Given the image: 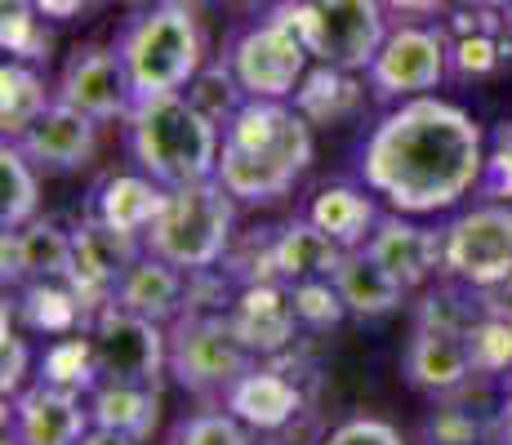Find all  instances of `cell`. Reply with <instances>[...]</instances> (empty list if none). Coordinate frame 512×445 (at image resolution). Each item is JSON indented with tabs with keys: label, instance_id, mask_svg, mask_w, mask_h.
I'll return each mask as SVG.
<instances>
[{
	"label": "cell",
	"instance_id": "obj_19",
	"mask_svg": "<svg viewBox=\"0 0 512 445\" xmlns=\"http://www.w3.org/2000/svg\"><path fill=\"white\" fill-rule=\"evenodd\" d=\"M236 334L245 339V348L254 356H272L281 352L285 343L294 339V325H299V312H294V294L281 290L277 281H254L245 285V294L236 299V308L228 312Z\"/></svg>",
	"mask_w": 512,
	"mask_h": 445
},
{
	"label": "cell",
	"instance_id": "obj_42",
	"mask_svg": "<svg viewBox=\"0 0 512 445\" xmlns=\"http://www.w3.org/2000/svg\"><path fill=\"white\" fill-rule=\"evenodd\" d=\"M508 18H512V9H508Z\"/></svg>",
	"mask_w": 512,
	"mask_h": 445
},
{
	"label": "cell",
	"instance_id": "obj_6",
	"mask_svg": "<svg viewBox=\"0 0 512 445\" xmlns=\"http://www.w3.org/2000/svg\"><path fill=\"white\" fill-rule=\"evenodd\" d=\"M299 23L312 63L339 72H370L374 54L388 41V0H294L281 5Z\"/></svg>",
	"mask_w": 512,
	"mask_h": 445
},
{
	"label": "cell",
	"instance_id": "obj_8",
	"mask_svg": "<svg viewBox=\"0 0 512 445\" xmlns=\"http://www.w3.org/2000/svg\"><path fill=\"white\" fill-rule=\"evenodd\" d=\"M254 365H259V356L245 348L232 316L223 312H187L170 330V374L196 397L228 392Z\"/></svg>",
	"mask_w": 512,
	"mask_h": 445
},
{
	"label": "cell",
	"instance_id": "obj_28",
	"mask_svg": "<svg viewBox=\"0 0 512 445\" xmlns=\"http://www.w3.org/2000/svg\"><path fill=\"white\" fill-rule=\"evenodd\" d=\"M58 94H49L45 81L27 63H5L0 67V130L5 138H18L36 116L54 103Z\"/></svg>",
	"mask_w": 512,
	"mask_h": 445
},
{
	"label": "cell",
	"instance_id": "obj_13",
	"mask_svg": "<svg viewBox=\"0 0 512 445\" xmlns=\"http://www.w3.org/2000/svg\"><path fill=\"white\" fill-rule=\"evenodd\" d=\"M94 428L90 401L63 383H32L14 397L9 410V437L14 445H81V437Z\"/></svg>",
	"mask_w": 512,
	"mask_h": 445
},
{
	"label": "cell",
	"instance_id": "obj_10",
	"mask_svg": "<svg viewBox=\"0 0 512 445\" xmlns=\"http://www.w3.org/2000/svg\"><path fill=\"white\" fill-rule=\"evenodd\" d=\"M441 245H446L441 272L450 281L468 285V290H495V285L512 281V205L486 201L459 214L441 232Z\"/></svg>",
	"mask_w": 512,
	"mask_h": 445
},
{
	"label": "cell",
	"instance_id": "obj_39",
	"mask_svg": "<svg viewBox=\"0 0 512 445\" xmlns=\"http://www.w3.org/2000/svg\"><path fill=\"white\" fill-rule=\"evenodd\" d=\"M392 9H401V14H432L437 5H446V0H388Z\"/></svg>",
	"mask_w": 512,
	"mask_h": 445
},
{
	"label": "cell",
	"instance_id": "obj_27",
	"mask_svg": "<svg viewBox=\"0 0 512 445\" xmlns=\"http://www.w3.org/2000/svg\"><path fill=\"white\" fill-rule=\"evenodd\" d=\"M36 205H41V178L36 165L23 156V147L9 143L0 147V227L18 232L36 219Z\"/></svg>",
	"mask_w": 512,
	"mask_h": 445
},
{
	"label": "cell",
	"instance_id": "obj_23",
	"mask_svg": "<svg viewBox=\"0 0 512 445\" xmlns=\"http://www.w3.org/2000/svg\"><path fill=\"white\" fill-rule=\"evenodd\" d=\"M343 245L326 236L317 223L303 214V219H294L285 232L272 241V267H277V281H317V276H334L343 263Z\"/></svg>",
	"mask_w": 512,
	"mask_h": 445
},
{
	"label": "cell",
	"instance_id": "obj_24",
	"mask_svg": "<svg viewBox=\"0 0 512 445\" xmlns=\"http://www.w3.org/2000/svg\"><path fill=\"white\" fill-rule=\"evenodd\" d=\"M308 219L326 236H334L343 250H361V245L370 241L374 223H379V205H374L370 187L361 192V187L334 183V187H321L308 201Z\"/></svg>",
	"mask_w": 512,
	"mask_h": 445
},
{
	"label": "cell",
	"instance_id": "obj_29",
	"mask_svg": "<svg viewBox=\"0 0 512 445\" xmlns=\"http://www.w3.org/2000/svg\"><path fill=\"white\" fill-rule=\"evenodd\" d=\"M348 76L352 72H339V67L317 63L308 76H303V85L294 89V107H299L312 125H317V121H334V116L348 112L352 98H357V89H352Z\"/></svg>",
	"mask_w": 512,
	"mask_h": 445
},
{
	"label": "cell",
	"instance_id": "obj_25",
	"mask_svg": "<svg viewBox=\"0 0 512 445\" xmlns=\"http://www.w3.org/2000/svg\"><path fill=\"white\" fill-rule=\"evenodd\" d=\"M161 205H165V187L139 170V174H116V178H107V183L94 192V205H90V210L98 214V219H107L112 227H121V232L143 236L147 227L156 223Z\"/></svg>",
	"mask_w": 512,
	"mask_h": 445
},
{
	"label": "cell",
	"instance_id": "obj_33",
	"mask_svg": "<svg viewBox=\"0 0 512 445\" xmlns=\"http://www.w3.org/2000/svg\"><path fill=\"white\" fill-rule=\"evenodd\" d=\"M321 445H406V437H401L392 423H383V419H348V423H339V428L330 432Z\"/></svg>",
	"mask_w": 512,
	"mask_h": 445
},
{
	"label": "cell",
	"instance_id": "obj_15",
	"mask_svg": "<svg viewBox=\"0 0 512 445\" xmlns=\"http://www.w3.org/2000/svg\"><path fill=\"white\" fill-rule=\"evenodd\" d=\"M401 370H406L410 388L432 392V397L464 388L468 374L477 370L472 334L441 321H419L406 343V356H401Z\"/></svg>",
	"mask_w": 512,
	"mask_h": 445
},
{
	"label": "cell",
	"instance_id": "obj_31",
	"mask_svg": "<svg viewBox=\"0 0 512 445\" xmlns=\"http://www.w3.org/2000/svg\"><path fill=\"white\" fill-rule=\"evenodd\" d=\"M174 445H254L250 423H241L232 410H205L179 423Z\"/></svg>",
	"mask_w": 512,
	"mask_h": 445
},
{
	"label": "cell",
	"instance_id": "obj_38",
	"mask_svg": "<svg viewBox=\"0 0 512 445\" xmlns=\"http://www.w3.org/2000/svg\"><path fill=\"white\" fill-rule=\"evenodd\" d=\"M81 445H143V441L139 437H125V432H116V428H98V423H94V428L81 437Z\"/></svg>",
	"mask_w": 512,
	"mask_h": 445
},
{
	"label": "cell",
	"instance_id": "obj_16",
	"mask_svg": "<svg viewBox=\"0 0 512 445\" xmlns=\"http://www.w3.org/2000/svg\"><path fill=\"white\" fill-rule=\"evenodd\" d=\"M366 250L388 267L392 276H397L406 290H419L423 281H432V276L446 267V245H441V232H428V227L410 223V214H379V223H374Z\"/></svg>",
	"mask_w": 512,
	"mask_h": 445
},
{
	"label": "cell",
	"instance_id": "obj_37",
	"mask_svg": "<svg viewBox=\"0 0 512 445\" xmlns=\"http://www.w3.org/2000/svg\"><path fill=\"white\" fill-rule=\"evenodd\" d=\"M36 9H41V18H54V23H67V18H76L90 0H32Z\"/></svg>",
	"mask_w": 512,
	"mask_h": 445
},
{
	"label": "cell",
	"instance_id": "obj_17",
	"mask_svg": "<svg viewBox=\"0 0 512 445\" xmlns=\"http://www.w3.org/2000/svg\"><path fill=\"white\" fill-rule=\"evenodd\" d=\"M143 254H147L143 236L121 232V227H112L107 219H98V214L90 210L85 223L76 227V281H72V290L76 294L81 290L112 294V285L121 281Z\"/></svg>",
	"mask_w": 512,
	"mask_h": 445
},
{
	"label": "cell",
	"instance_id": "obj_34",
	"mask_svg": "<svg viewBox=\"0 0 512 445\" xmlns=\"http://www.w3.org/2000/svg\"><path fill=\"white\" fill-rule=\"evenodd\" d=\"M499 58H504V45H495V36H486V32L468 36V41H459L455 49H450V63H455L464 76H486V72H495Z\"/></svg>",
	"mask_w": 512,
	"mask_h": 445
},
{
	"label": "cell",
	"instance_id": "obj_40",
	"mask_svg": "<svg viewBox=\"0 0 512 445\" xmlns=\"http://www.w3.org/2000/svg\"><path fill=\"white\" fill-rule=\"evenodd\" d=\"M499 445H512V392L504 401V432H499Z\"/></svg>",
	"mask_w": 512,
	"mask_h": 445
},
{
	"label": "cell",
	"instance_id": "obj_36",
	"mask_svg": "<svg viewBox=\"0 0 512 445\" xmlns=\"http://www.w3.org/2000/svg\"><path fill=\"white\" fill-rule=\"evenodd\" d=\"M0 392L9 397H18L23 392V374H27V343L18 339L14 330H9V308H5V334H0Z\"/></svg>",
	"mask_w": 512,
	"mask_h": 445
},
{
	"label": "cell",
	"instance_id": "obj_26",
	"mask_svg": "<svg viewBox=\"0 0 512 445\" xmlns=\"http://www.w3.org/2000/svg\"><path fill=\"white\" fill-rule=\"evenodd\" d=\"M90 414L98 428H116V432H125V437L147 441L156 428V388L98 379L90 388Z\"/></svg>",
	"mask_w": 512,
	"mask_h": 445
},
{
	"label": "cell",
	"instance_id": "obj_32",
	"mask_svg": "<svg viewBox=\"0 0 512 445\" xmlns=\"http://www.w3.org/2000/svg\"><path fill=\"white\" fill-rule=\"evenodd\" d=\"M0 45L5 54H18V58H41V9L32 0H0Z\"/></svg>",
	"mask_w": 512,
	"mask_h": 445
},
{
	"label": "cell",
	"instance_id": "obj_41",
	"mask_svg": "<svg viewBox=\"0 0 512 445\" xmlns=\"http://www.w3.org/2000/svg\"><path fill=\"white\" fill-rule=\"evenodd\" d=\"M472 9H490V14H495V9H512V0H468Z\"/></svg>",
	"mask_w": 512,
	"mask_h": 445
},
{
	"label": "cell",
	"instance_id": "obj_20",
	"mask_svg": "<svg viewBox=\"0 0 512 445\" xmlns=\"http://www.w3.org/2000/svg\"><path fill=\"white\" fill-rule=\"evenodd\" d=\"M107 299L147 316V321L165 325V321H174L187 303V272L174 263H165V259H156V254H143V259L112 285Z\"/></svg>",
	"mask_w": 512,
	"mask_h": 445
},
{
	"label": "cell",
	"instance_id": "obj_18",
	"mask_svg": "<svg viewBox=\"0 0 512 445\" xmlns=\"http://www.w3.org/2000/svg\"><path fill=\"white\" fill-rule=\"evenodd\" d=\"M5 281H76V236H67L58 223L32 219L18 232H5Z\"/></svg>",
	"mask_w": 512,
	"mask_h": 445
},
{
	"label": "cell",
	"instance_id": "obj_1",
	"mask_svg": "<svg viewBox=\"0 0 512 445\" xmlns=\"http://www.w3.org/2000/svg\"><path fill=\"white\" fill-rule=\"evenodd\" d=\"M486 134L464 107L437 94L397 103L361 147V183L388 210L446 214L486 178Z\"/></svg>",
	"mask_w": 512,
	"mask_h": 445
},
{
	"label": "cell",
	"instance_id": "obj_21",
	"mask_svg": "<svg viewBox=\"0 0 512 445\" xmlns=\"http://www.w3.org/2000/svg\"><path fill=\"white\" fill-rule=\"evenodd\" d=\"M334 285H339L343 303H348L352 316H361V321H379V316L397 312L401 303H406V285L397 281V276L388 272L374 254L361 245V250H348L339 263V272H334Z\"/></svg>",
	"mask_w": 512,
	"mask_h": 445
},
{
	"label": "cell",
	"instance_id": "obj_3",
	"mask_svg": "<svg viewBox=\"0 0 512 445\" xmlns=\"http://www.w3.org/2000/svg\"><path fill=\"white\" fill-rule=\"evenodd\" d=\"M125 143H130L134 165L156 178L165 192H174V187H192L219 174L223 125L179 89V94L134 98L125 116Z\"/></svg>",
	"mask_w": 512,
	"mask_h": 445
},
{
	"label": "cell",
	"instance_id": "obj_12",
	"mask_svg": "<svg viewBox=\"0 0 512 445\" xmlns=\"http://www.w3.org/2000/svg\"><path fill=\"white\" fill-rule=\"evenodd\" d=\"M54 94L63 103H72L76 112L94 116L98 125L125 121L134 107V81L125 72V58L116 45H81L63 63Z\"/></svg>",
	"mask_w": 512,
	"mask_h": 445
},
{
	"label": "cell",
	"instance_id": "obj_4",
	"mask_svg": "<svg viewBox=\"0 0 512 445\" xmlns=\"http://www.w3.org/2000/svg\"><path fill=\"white\" fill-rule=\"evenodd\" d=\"M236 223V196L219 178H205L192 187H174L165 192V205L156 223L143 232L147 254L183 267L187 276H201L223 263Z\"/></svg>",
	"mask_w": 512,
	"mask_h": 445
},
{
	"label": "cell",
	"instance_id": "obj_30",
	"mask_svg": "<svg viewBox=\"0 0 512 445\" xmlns=\"http://www.w3.org/2000/svg\"><path fill=\"white\" fill-rule=\"evenodd\" d=\"M294 294V312H299V325H312V330H330L348 316V303H343L334 276H317V281H299L290 285Z\"/></svg>",
	"mask_w": 512,
	"mask_h": 445
},
{
	"label": "cell",
	"instance_id": "obj_7",
	"mask_svg": "<svg viewBox=\"0 0 512 445\" xmlns=\"http://www.w3.org/2000/svg\"><path fill=\"white\" fill-rule=\"evenodd\" d=\"M245 98H294L312 63V49L303 41L299 23L285 9L241 27L223 54Z\"/></svg>",
	"mask_w": 512,
	"mask_h": 445
},
{
	"label": "cell",
	"instance_id": "obj_14",
	"mask_svg": "<svg viewBox=\"0 0 512 445\" xmlns=\"http://www.w3.org/2000/svg\"><path fill=\"white\" fill-rule=\"evenodd\" d=\"M9 143L23 147V156L45 174H76L94 161L98 152V121L76 112L72 103L54 98L32 125Z\"/></svg>",
	"mask_w": 512,
	"mask_h": 445
},
{
	"label": "cell",
	"instance_id": "obj_22",
	"mask_svg": "<svg viewBox=\"0 0 512 445\" xmlns=\"http://www.w3.org/2000/svg\"><path fill=\"white\" fill-rule=\"evenodd\" d=\"M223 405H228L241 423H250V428L277 432L299 414L303 401L290 379H281L277 370H259V365H254V370H245L241 379L223 392Z\"/></svg>",
	"mask_w": 512,
	"mask_h": 445
},
{
	"label": "cell",
	"instance_id": "obj_9",
	"mask_svg": "<svg viewBox=\"0 0 512 445\" xmlns=\"http://www.w3.org/2000/svg\"><path fill=\"white\" fill-rule=\"evenodd\" d=\"M90 343L98 379L161 388V370H170V334L161 330V321H147L112 299L94 312Z\"/></svg>",
	"mask_w": 512,
	"mask_h": 445
},
{
	"label": "cell",
	"instance_id": "obj_11",
	"mask_svg": "<svg viewBox=\"0 0 512 445\" xmlns=\"http://www.w3.org/2000/svg\"><path fill=\"white\" fill-rule=\"evenodd\" d=\"M450 72V45L437 27H423V23H401L388 32L383 49L374 54L370 63V89L379 98H419L441 89Z\"/></svg>",
	"mask_w": 512,
	"mask_h": 445
},
{
	"label": "cell",
	"instance_id": "obj_5",
	"mask_svg": "<svg viewBox=\"0 0 512 445\" xmlns=\"http://www.w3.org/2000/svg\"><path fill=\"white\" fill-rule=\"evenodd\" d=\"M125 58V72L134 81V98L152 94H179L201 72V27L192 9L183 5H156L139 14L116 41Z\"/></svg>",
	"mask_w": 512,
	"mask_h": 445
},
{
	"label": "cell",
	"instance_id": "obj_35",
	"mask_svg": "<svg viewBox=\"0 0 512 445\" xmlns=\"http://www.w3.org/2000/svg\"><path fill=\"white\" fill-rule=\"evenodd\" d=\"M477 192L486 196V201H508L512 196V125L499 134L495 152H490V161H486V178H481Z\"/></svg>",
	"mask_w": 512,
	"mask_h": 445
},
{
	"label": "cell",
	"instance_id": "obj_2",
	"mask_svg": "<svg viewBox=\"0 0 512 445\" xmlns=\"http://www.w3.org/2000/svg\"><path fill=\"white\" fill-rule=\"evenodd\" d=\"M312 121L285 98H245L223 125L219 183L236 205H272L308 174Z\"/></svg>",
	"mask_w": 512,
	"mask_h": 445
}]
</instances>
